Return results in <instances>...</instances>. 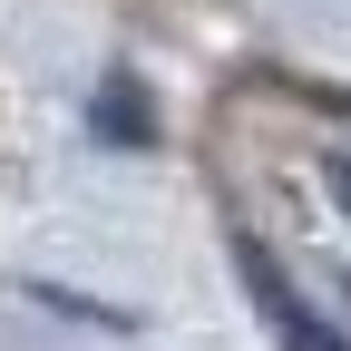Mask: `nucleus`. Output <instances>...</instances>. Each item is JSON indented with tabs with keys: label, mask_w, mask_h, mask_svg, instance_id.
I'll return each mask as SVG.
<instances>
[{
	"label": "nucleus",
	"mask_w": 351,
	"mask_h": 351,
	"mask_svg": "<svg viewBox=\"0 0 351 351\" xmlns=\"http://www.w3.org/2000/svg\"><path fill=\"white\" fill-rule=\"evenodd\" d=\"M234 254H244V283H254V302H263V322H274V341H283V351H351V341L313 313V302H302V293L274 274V254H254V244H234Z\"/></svg>",
	"instance_id": "1"
}]
</instances>
